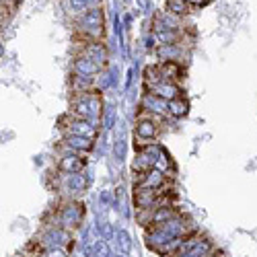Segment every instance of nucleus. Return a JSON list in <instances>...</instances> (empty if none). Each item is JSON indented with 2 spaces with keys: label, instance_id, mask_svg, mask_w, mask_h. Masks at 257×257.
<instances>
[{
  "label": "nucleus",
  "instance_id": "4",
  "mask_svg": "<svg viewBox=\"0 0 257 257\" xmlns=\"http://www.w3.org/2000/svg\"><path fill=\"white\" fill-rule=\"evenodd\" d=\"M62 130L66 132V136H87V138H95L97 130H95V125L87 119H78L72 115L70 123L68 125H62Z\"/></svg>",
  "mask_w": 257,
  "mask_h": 257
},
{
  "label": "nucleus",
  "instance_id": "7",
  "mask_svg": "<svg viewBox=\"0 0 257 257\" xmlns=\"http://www.w3.org/2000/svg\"><path fill=\"white\" fill-rule=\"evenodd\" d=\"M148 93H153V95H157V97H161L165 101H173V99H179L181 97V89L177 87V82H169V80L159 82L157 87L148 89Z\"/></svg>",
  "mask_w": 257,
  "mask_h": 257
},
{
  "label": "nucleus",
  "instance_id": "3",
  "mask_svg": "<svg viewBox=\"0 0 257 257\" xmlns=\"http://www.w3.org/2000/svg\"><path fill=\"white\" fill-rule=\"evenodd\" d=\"M165 183H167V177H165L163 171L151 169V171L140 173V177L136 181V189H161Z\"/></svg>",
  "mask_w": 257,
  "mask_h": 257
},
{
  "label": "nucleus",
  "instance_id": "8",
  "mask_svg": "<svg viewBox=\"0 0 257 257\" xmlns=\"http://www.w3.org/2000/svg\"><path fill=\"white\" fill-rule=\"evenodd\" d=\"M101 68H103V66H99L97 62H93V60L87 58V56H80V58H76V62H74V70H76L78 76L97 74V72H101Z\"/></svg>",
  "mask_w": 257,
  "mask_h": 257
},
{
  "label": "nucleus",
  "instance_id": "12",
  "mask_svg": "<svg viewBox=\"0 0 257 257\" xmlns=\"http://www.w3.org/2000/svg\"><path fill=\"white\" fill-rule=\"evenodd\" d=\"M159 58L163 62H177L181 58V48L179 44H165L159 48Z\"/></svg>",
  "mask_w": 257,
  "mask_h": 257
},
{
  "label": "nucleus",
  "instance_id": "11",
  "mask_svg": "<svg viewBox=\"0 0 257 257\" xmlns=\"http://www.w3.org/2000/svg\"><path fill=\"white\" fill-rule=\"evenodd\" d=\"M84 167V159H80L78 155H66V157H62L60 159V169L64 171V173H78V171H82Z\"/></svg>",
  "mask_w": 257,
  "mask_h": 257
},
{
  "label": "nucleus",
  "instance_id": "14",
  "mask_svg": "<svg viewBox=\"0 0 257 257\" xmlns=\"http://www.w3.org/2000/svg\"><path fill=\"white\" fill-rule=\"evenodd\" d=\"M167 11L177 17H183L191 11V5H187L185 0H167Z\"/></svg>",
  "mask_w": 257,
  "mask_h": 257
},
{
  "label": "nucleus",
  "instance_id": "2",
  "mask_svg": "<svg viewBox=\"0 0 257 257\" xmlns=\"http://www.w3.org/2000/svg\"><path fill=\"white\" fill-rule=\"evenodd\" d=\"M163 117L161 115H157V113H142V117L138 119V123H136V140L142 144V146H146V144H151L157 136H159V130H161V125H159V121H161Z\"/></svg>",
  "mask_w": 257,
  "mask_h": 257
},
{
  "label": "nucleus",
  "instance_id": "6",
  "mask_svg": "<svg viewBox=\"0 0 257 257\" xmlns=\"http://www.w3.org/2000/svg\"><path fill=\"white\" fill-rule=\"evenodd\" d=\"M66 151H70L72 155H80V153H89L93 148V138L87 136H66L62 144Z\"/></svg>",
  "mask_w": 257,
  "mask_h": 257
},
{
  "label": "nucleus",
  "instance_id": "10",
  "mask_svg": "<svg viewBox=\"0 0 257 257\" xmlns=\"http://www.w3.org/2000/svg\"><path fill=\"white\" fill-rule=\"evenodd\" d=\"M159 70H161L163 78L169 80V82H175V80L183 78V68H181L179 62H161Z\"/></svg>",
  "mask_w": 257,
  "mask_h": 257
},
{
  "label": "nucleus",
  "instance_id": "9",
  "mask_svg": "<svg viewBox=\"0 0 257 257\" xmlns=\"http://www.w3.org/2000/svg\"><path fill=\"white\" fill-rule=\"evenodd\" d=\"M82 56L91 58L93 62H97V64H99V66H103L105 60H107V52H105V46L101 44V41H89V44L84 46Z\"/></svg>",
  "mask_w": 257,
  "mask_h": 257
},
{
  "label": "nucleus",
  "instance_id": "1",
  "mask_svg": "<svg viewBox=\"0 0 257 257\" xmlns=\"http://www.w3.org/2000/svg\"><path fill=\"white\" fill-rule=\"evenodd\" d=\"M78 29L84 33L87 39L99 41V37L103 33V11L99 7L87 9L78 17Z\"/></svg>",
  "mask_w": 257,
  "mask_h": 257
},
{
  "label": "nucleus",
  "instance_id": "13",
  "mask_svg": "<svg viewBox=\"0 0 257 257\" xmlns=\"http://www.w3.org/2000/svg\"><path fill=\"white\" fill-rule=\"evenodd\" d=\"M169 115H173V117H183V115H187V101H185L183 97L169 101Z\"/></svg>",
  "mask_w": 257,
  "mask_h": 257
},
{
  "label": "nucleus",
  "instance_id": "15",
  "mask_svg": "<svg viewBox=\"0 0 257 257\" xmlns=\"http://www.w3.org/2000/svg\"><path fill=\"white\" fill-rule=\"evenodd\" d=\"M187 5H191V7H202V5H206L208 0H185Z\"/></svg>",
  "mask_w": 257,
  "mask_h": 257
},
{
  "label": "nucleus",
  "instance_id": "5",
  "mask_svg": "<svg viewBox=\"0 0 257 257\" xmlns=\"http://www.w3.org/2000/svg\"><path fill=\"white\" fill-rule=\"evenodd\" d=\"M142 109L148 113H157L161 117H167L169 115V101H165L153 93H146L142 99Z\"/></svg>",
  "mask_w": 257,
  "mask_h": 257
}]
</instances>
